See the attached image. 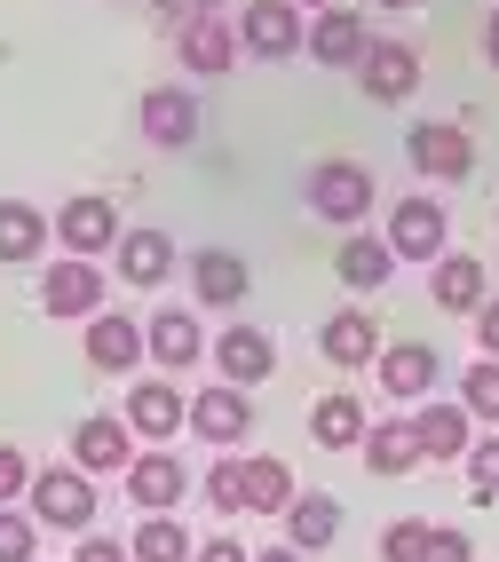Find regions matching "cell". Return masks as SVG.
I'll use <instances>...</instances> for the list:
<instances>
[{
    "instance_id": "6da1fadb",
    "label": "cell",
    "mask_w": 499,
    "mask_h": 562,
    "mask_svg": "<svg viewBox=\"0 0 499 562\" xmlns=\"http://www.w3.org/2000/svg\"><path fill=\"white\" fill-rule=\"evenodd\" d=\"M301 199H310V214L341 222V231H357V222L373 214V175L357 159H318L310 182H301Z\"/></svg>"
},
{
    "instance_id": "7a4b0ae2",
    "label": "cell",
    "mask_w": 499,
    "mask_h": 562,
    "mask_svg": "<svg viewBox=\"0 0 499 562\" xmlns=\"http://www.w3.org/2000/svg\"><path fill=\"white\" fill-rule=\"evenodd\" d=\"M32 522H48V531H88L96 522V475L88 468H41L32 475Z\"/></svg>"
},
{
    "instance_id": "3957f363",
    "label": "cell",
    "mask_w": 499,
    "mask_h": 562,
    "mask_svg": "<svg viewBox=\"0 0 499 562\" xmlns=\"http://www.w3.org/2000/svg\"><path fill=\"white\" fill-rule=\"evenodd\" d=\"M239 48L262 56V64H286V56L310 48V24H301L293 0H246L239 9Z\"/></svg>"
},
{
    "instance_id": "277c9868",
    "label": "cell",
    "mask_w": 499,
    "mask_h": 562,
    "mask_svg": "<svg viewBox=\"0 0 499 562\" xmlns=\"http://www.w3.org/2000/svg\"><path fill=\"white\" fill-rule=\"evenodd\" d=\"M404 151H412V167L429 175V182H468L476 175V135L459 127V120H420L404 135Z\"/></svg>"
},
{
    "instance_id": "5b68a950",
    "label": "cell",
    "mask_w": 499,
    "mask_h": 562,
    "mask_svg": "<svg viewBox=\"0 0 499 562\" xmlns=\"http://www.w3.org/2000/svg\"><path fill=\"white\" fill-rule=\"evenodd\" d=\"M389 254L397 261H444L452 254V222H444V206L436 199H397V214H389Z\"/></svg>"
},
{
    "instance_id": "8992f818",
    "label": "cell",
    "mask_w": 499,
    "mask_h": 562,
    "mask_svg": "<svg viewBox=\"0 0 499 562\" xmlns=\"http://www.w3.org/2000/svg\"><path fill=\"white\" fill-rule=\"evenodd\" d=\"M135 127H143L151 151H190V143H199V95L190 88H143Z\"/></svg>"
},
{
    "instance_id": "52a82bcc",
    "label": "cell",
    "mask_w": 499,
    "mask_h": 562,
    "mask_svg": "<svg viewBox=\"0 0 499 562\" xmlns=\"http://www.w3.org/2000/svg\"><path fill=\"white\" fill-rule=\"evenodd\" d=\"M120 420H127L143 443H167V436H182V428H190V396H182L175 381H135Z\"/></svg>"
},
{
    "instance_id": "ba28073f",
    "label": "cell",
    "mask_w": 499,
    "mask_h": 562,
    "mask_svg": "<svg viewBox=\"0 0 499 562\" xmlns=\"http://www.w3.org/2000/svg\"><path fill=\"white\" fill-rule=\"evenodd\" d=\"M190 436H207L214 452H230V443H246V436H254V404H246V389L214 381L207 396H190Z\"/></svg>"
},
{
    "instance_id": "9c48e42d",
    "label": "cell",
    "mask_w": 499,
    "mask_h": 562,
    "mask_svg": "<svg viewBox=\"0 0 499 562\" xmlns=\"http://www.w3.org/2000/svg\"><path fill=\"white\" fill-rule=\"evenodd\" d=\"M41 310L48 317H103V270L80 254H64L56 270L41 278Z\"/></svg>"
},
{
    "instance_id": "30bf717a",
    "label": "cell",
    "mask_w": 499,
    "mask_h": 562,
    "mask_svg": "<svg viewBox=\"0 0 499 562\" xmlns=\"http://www.w3.org/2000/svg\"><path fill=\"white\" fill-rule=\"evenodd\" d=\"M56 238H64V254H80V261H96V254H120V214H111V199H71L64 214H56Z\"/></svg>"
},
{
    "instance_id": "8fae6325",
    "label": "cell",
    "mask_w": 499,
    "mask_h": 562,
    "mask_svg": "<svg viewBox=\"0 0 499 562\" xmlns=\"http://www.w3.org/2000/svg\"><path fill=\"white\" fill-rule=\"evenodd\" d=\"M214 372H222L230 389H254V381H270V372H278V341H270L262 325H230L222 341H214Z\"/></svg>"
},
{
    "instance_id": "7c38bea8",
    "label": "cell",
    "mask_w": 499,
    "mask_h": 562,
    "mask_svg": "<svg viewBox=\"0 0 499 562\" xmlns=\"http://www.w3.org/2000/svg\"><path fill=\"white\" fill-rule=\"evenodd\" d=\"M175 56H182V71H190V80H222V71L239 64L246 48H239V24H222V16H199V24H182Z\"/></svg>"
},
{
    "instance_id": "4fadbf2b",
    "label": "cell",
    "mask_w": 499,
    "mask_h": 562,
    "mask_svg": "<svg viewBox=\"0 0 499 562\" xmlns=\"http://www.w3.org/2000/svg\"><path fill=\"white\" fill-rule=\"evenodd\" d=\"M182 492H190V468H182L175 452H143V460L127 468V499H135L143 515H175Z\"/></svg>"
},
{
    "instance_id": "5bb4252c",
    "label": "cell",
    "mask_w": 499,
    "mask_h": 562,
    "mask_svg": "<svg viewBox=\"0 0 499 562\" xmlns=\"http://www.w3.org/2000/svg\"><path fill=\"white\" fill-rule=\"evenodd\" d=\"M246 285L254 278H246V261L230 254V246H199V254H190V293H199L207 310H239Z\"/></svg>"
},
{
    "instance_id": "9a60e30c",
    "label": "cell",
    "mask_w": 499,
    "mask_h": 562,
    "mask_svg": "<svg viewBox=\"0 0 499 562\" xmlns=\"http://www.w3.org/2000/svg\"><path fill=\"white\" fill-rule=\"evenodd\" d=\"M365 48H373V32H365L350 9H318V16H310V56H318L325 71H357Z\"/></svg>"
},
{
    "instance_id": "2e32d148",
    "label": "cell",
    "mask_w": 499,
    "mask_h": 562,
    "mask_svg": "<svg viewBox=\"0 0 499 562\" xmlns=\"http://www.w3.org/2000/svg\"><path fill=\"white\" fill-rule=\"evenodd\" d=\"M357 80H365L373 103H404V95L420 88V56H412L404 41H373L365 64H357Z\"/></svg>"
},
{
    "instance_id": "e0dca14e",
    "label": "cell",
    "mask_w": 499,
    "mask_h": 562,
    "mask_svg": "<svg viewBox=\"0 0 499 562\" xmlns=\"http://www.w3.org/2000/svg\"><path fill=\"white\" fill-rule=\"evenodd\" d=\"M143 357H151V341H143L135 317H120V310L88 317V364H96V372H135Z\"/></svg>"
},
{
    "instance_id": "ac0fdd59",
    "label": "cell",
    "mask_w": 499,
    "mask_h": 562,
    "mask_svg": "<svg viewBox=\"0 0 499 562\" xmlns=\"http://www.w3.org/2000/svg\"><path fill=\"white\" fill-rule=\"evenodd\" d=\"M71 468H135V428L127 420H111V412H96V420L71 428Z\"/></svg>"
},
{
    "instance_id": "d6986e66",
    "label": "cell",
    "mask_w": 499,
    "mask_h": 562,
    "mask_svg": "<svg viewBox=\"0 0 499 562\" xmlns=\"http://www.w3.org/2000/svg\"><path fill=\"white\" fill-rule=\"evenodd\" d=\"M380 389H389V404H420L436 389V349L429 341H397V349H380Z\"/></svg>"
},
{
    "instance_id": "ffe728a7",
    "label": "cell",
    "mask_w": 499,
    "mask_h": 562,
    "mask_svg": "<svg viewBox=\"0 0 499 562\" xmlns=\"http://www.w3.org/2000/svg\"><path fill=\"white\" fill-rule=\"evenodd\" d=\"M429 293H436V310H452V317H476L491 293H484V261L476 254H444V261H429Z\"/></svg>"
},
{
    "instance_id": "44dd1931",
    "label": "cell",
    "mask_w": 499,
    "mask_h": 562,
    "mask_svg": "<svg viewBox=\"0 0 499 562\" xmlns=\"http://www.w3.org/2000/svg\"><path fill=\"white\" fill-rule=\"evenodd\" d=\"M143 341H151V357H159V372H182V364L207 357V333H199L190 310H159V317L143 325Z\"/></svg>"
},
{
    "instance_id": "7402d4cb",
    "label": "cell",
    "mask_w": 499,
    "mask_h": 562,
    "mask_svg": "<svg viewBox=\"0 0 499 562\" xmlns=\"http://www.w3.org/2000/svg\"><path fill=\"white\" fill-rule=\"evenodd\" d=\"M111 261H120V278H127V285H167V278H175V238L143 222V231L120 238V254H111Z\"/></svg>"
},
{
    "instance_id": "603a6c76",
    "label": "cell",
    "mask_w": 499,
    "mask_h": 562,
    "mask_svg": "<svg viewBox=\"0 0 499 562\" xmlns=\"http://www.w3.org/2000/svg\"><path fill=\"white\" fill-rule=\"evenodd\" d=\"M318 349H325V364H380V325L365 317V310H341V317H325V333H318Z\"/></svg>"
},
{
    "instance_id": "cb8c5ba5",
    "label": "cell",
    "mask_w": 499,
    "mask_h": 562,
    "mask_svg": "<svg viewBox=\"0 0 499 562\" xmlns=\"http://www.w3.org/2000/svg\"><path fill=\"white\" fill-rule=\"evenodd\" d=\"M412 436H420V460H468V404H420Z\"/></svg>"
},
{
    "instance_id": "d4e9b609",
    "label": "cell",
    "mask_w": 499,
    "mask_h": 562,
    "mask_svg": "<svg viewBox=\"0 0 499 562\" xmlns=\"http://www.w3.org/2000/svg\"><path fill=\"white\" fill-rule=\"evenodd\" d=\"M56 238V222L41 206H24V199H0V261H41Z\"/></svg>"
},
{
    "instance_id": "484cf974",
    "label": "cell",
    "mask_w": 499,
    "mask_h": 562,
    "mask_svg": "<svg viewBox=\"0 0 499 562\" xmlns=\"http://www.w3.org/2000/svg\"><path fill=\"white\" fill-rule=\"evenodd\" d=\"M365 404L357 396H318L310 412V443H325V452H365Z\"/></svg>"
},
{
    "instance_id": "4316f807",
    "label": "cell",
    "mask_w": 499,
    "mask_h": 562,
    "mask_svg": "<svg viewBox=\"0 0 499 562\" xmlns=\"http://www.w3.org/2000/svg\"><path fill=\"white\" fill-rule=\"evenodd\" d=\"M341 285L350 293H373V285H389L397 278V254H389V238H365V231H350V246H341Z\"/></svg>"
},
{
    "instance_id": "83f0119b",
    "label": "cell",
    "mask_w": 499,
    "mask_h": 562,
    "mask_svg": "<svg viewBox=\"0 0 499 562\" xmlns=\"http://www.w3.org/2000/svg\"><path fill=\"white\" fill-rule=\"evenodd\" d=\"M286 539H293L301 554L333 547V539H341V499H325V492H301V499L286 507Z\"/></svg>"
},
{
    "instance_id": "f1b7e54d",
    "label": "cell",
    "mask_w": 499,
    "mask_h": 562,
    "mask_svg": "<svg viewBox=\"0 0 499 562\" xmlns=\"http://www.w3.org/2000/svg\"><path fill=\"white\" fill-rule=\"evenodd\" d=\"M246 468V515H286L301 492H293V468L286 460H270V452H254V460H239Z\"/></svg>"
},
{
    "instance_id": "f546056e",
    "label": "cell",
    "mask_w": 499,
    "mask_h": 562,
    "mask_svg": "<svg viewBox=\"0 0 499 562\" xmlns=\"http://www.w3.org/2000/svg\"><path fill=\"white\" fill-rule=\"evenodd\" d=\"M365 468H373V475H412V468H420V436H412V420H380V428H365Z\"/></svg>"
},
{
    "instance_id": "4dcf8cb0",
    "label": "cell",
    "mask_w": 499,
    "mask_h": 562,
    "mask_svg": "<svg viewBox=\"0 0 499 562\" xmlns=\"http://www.w3.org/2000/svg\"><path fill=\"white\" fill-rule=\"evenodd\" d=\"M199 547H190V531L175 515H143V531L127 539V562H190Z\"/></svg>"
},
{
    "instance_id": "1f68e13d",
    "label": "cell",
    "mask_w": 499,
    "mask_h": 562,
    "mask_svg": "<svg viewBox=\"0 0 499 562\" xmlns=\"http://www.w3.org/2000/svg\"><path fill=\"white\" fill-rule=\"evenodd\" d=\"M459 404H468V420H499V357H476L459 372Z\"/></svg>"
},
{
    "instance_id": "d6a6232c",
    "label": "cell",
    "mask_w": 499,
    "mask_h": 562,
    "mask_svg": "<svg viewBox=\"0 0 499 562\" xmlns=\"http://www.w3.org/2000/svg\"><path fill=\"white\" fill-rule=\"evenodd\" d=\"M207 507H214V515H246V468H239V460L207 468Z\"/></svg>"
},
{
    "instance_id": "836d02e7",
    "label": "cell",
    "mask_w": 499,
    "mask_h": 562,
    "mask_svg": "<svg viewBox=\"0 0 499 562\" xmlns=\"http://www.w3.org/2000/svg\"><path fill=\"white\" fill-rule=\"evenodd\" d=\"M429 531H436V522H420V515L389 522V539H380V562H420V554H429Z\"/></svg>"
},
{
    "instance_id": "e575fe53",
    "label": "cell",
    "mask_w": 499,
    "mask_h": 562,
    "mask_svg": "<svg viewBox=\"0 0 499 562\" xmlns=\"http://www.w3.org/2000/svg\"><path fill=\"white\" fill-rule=\"evenodd\" d=\"M32 547H41V522L0 507V562H32Z\"/></svg>"
},
{
    "instance_id": "d590c367",
    "label": "cell",
    "mask_w": 499,
    "mask_h": 562,
    "mask_svg": "<svg viewBox=\"0 0 499 562\" xmlns=\"http://www.w3.org/2000/svg\"><path fill=\"white\" fill-rule=\"evenodd\" d=\"M468 492L476 499H499V436L468 443Z\"/></svg>"
},
{
    "instance_id": "8d00e7d4",
    "label": "cell",
    "mask_w": 499,
    "mask_h": 562,
    "mask_svg": "<svg viewBox=\"0 0 499 562\" xmlns=\"http://www.w3.org/2000/svg\"><path fill=\"white\" fill-rule=\"evenodd\" d=\"M32 492V460L16 452V443H0V507H16Z\"/></svg>"
},
{
    "instance_id": "74e56055",
    "label": "cell",
    "mask_w": 499,
    "mask_h": 562,
    "mask_svg": "<svg viewBox=\"0 0 499 562\" xmlns=\"http://www.w3.org/2000/svg\"><path fill=\"white\" fill-rule=\"evenodd\" d=\"M420 562H476V547H468V531H444V522H436V531H429V554H420Z\"/></svg>"
},
{
    "instance_id": "f35d334b",
    "label": "cell",
    "mask_w": 499,
    "mask_h": 562,
    "mask_svg": "<svg viewBox=\"0 0 499 562\" xmlns=\"http://www.w3.org/2000/svg\"><path fill=\"white\" fill-rule=\"evenodd\" d=\"M167 24H199V16H222V0H151Z\"/></svg>"
},
{
    "instance_id": "ab89813d",
    "label": "cell",
    "mask_w": 499,
    "mask_h": 562,
    "mask_svg": "<svg viewBox=\"0 0 499 562\" xmlns=\"http://www.w3.org/2000/svg\"><path fill=\"white\" fill-rule=\"evenodd\" d=\"M190 562H254V554H246L239 539H222V531H214V539H207L199 554H190Z\"/></svg>"
},
{
    "instance_id": "60d3db41",
    "label": "cell",
    "mask_w": 499,
    "mask_h": 562,
    "mask_svg": "<svg viewBox=\"0 0 499 562\" xmlns=\"http://www.w3.org/2000/svg\"><path fill=\"white\" fill-rule=\"evenodd\" d=\"M71 562H127V547H111V539H80V547H71Z\"/></svg>"
},
{
    "instance_id": "b9f144b4",
    "label": "cell",
    "mask_w": 499,
    "mask_h": 562,
    "mask_svg": "<svg viewBox=\"0 0 499 562\" xmlns=\"http://www.w3.org/2000/svg\"><path fill=\"white\" fill-rule=\"evenodd\" d=\"M476 341H484V357H499V302L476 310Z\"/></svg>"
},
{
    "instance_id": "7bdbcfd3",
    "label": "cell",
    "mask_w": 499,
    "mask_h": 562,
    "mask_svg": "<svg viewBox=\"0 0 499 562\" xmlns=\"http://www.w3.org/2000/svg\"><path fill=\"white\" fill-rule=\"evenodd\" d=\"M484 64H491V71H499V9H491V16H484Z\"/></svg>"
},
{
    "instance_id": "ee69618b",
    "label": "cell",
    "mask_w": 499,
    "mask_h": 562,
    "mask_svg": "<svg viewBox=\"0 0 499 562\" xmlns=\"http://www.w3.org/2000/svg\"><path fill=\"white\" fill-rule=\"evenodd\" d=\"M254 562H301V547H262Z\"/></svg>"
},
{
    "instance_id": "f6af8a7d",
    "label": "cell",
    "mask_w": 499,
    "mask_h": 562,
    "mask_svg": "<svg viewBox=\"0 0 499 562\" xmlns=\"http://www.w3.org/2000/svg\"><path fill=\"white\" fill-rule=\"evenodd\" d=\"M373 9H412V0H373Z\"/></svg>"
},
{
    "instance_id": "bcb514c9",
    "label": "cell",
    "mask_w": 499,
    "mask_h": 562,
    "mask_svg": "<svg viewBox=\"0 0 499 562\" xmlns=\"http://www.w3.org/2000/svg\"><path fill=\"white\" fill-rule=\"evenodd\" d=\"M293 9H333V0H293Z\"/></svg>"
},
{
    "instance_id": "7dc6e473",
    "label": "cell",
    "mask_w": 499,
    "mask_h": 562,
    "mask_svg": "<svg viewBox=\"0 0 499 562\" xmlns=\"http://www.w3.org/2000/svg\"><path fill=\"white\" fill-rule=\"evenodd\" d=\"M491 9H499V0H491Z\"/></svg>"
}]
</instances>
